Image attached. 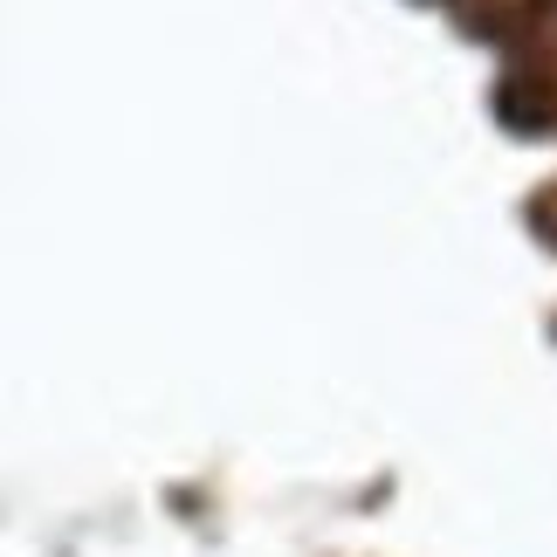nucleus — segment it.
Here are the masks:
<instances>
[{
    "mask_svg": "<svg viewBox=\"0 0 557 557\" xmlns=\"http://www.w3.org/2000/svg\"><path fill=\"white\" fill-rule=\"evenodd\" d=\"M496 117L517 138H550L557 132V83H544V76H503L496 83Z\"/></svg>",
    "mask_w": 557,
    "mask_h": 557,
    "instance_id": "1",
    "label": "nucleus"
}]
</instances>
